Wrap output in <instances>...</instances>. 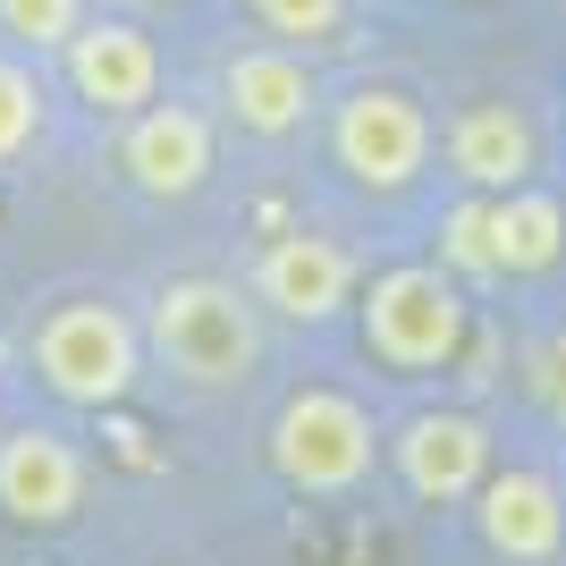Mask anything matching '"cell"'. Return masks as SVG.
<instances>
[{
    "label": "cell",
    "mask_w": 566,
    "mask_h": 566,
    "mask_svg": "<svg viewBox=\"0 0 566 566\" xmlns=\"http://www.w3.org/2000/svg\"><path fill=\"white\" fill-rule=\"evenodd\" d=\"M144 347L161 355V373H178L187 389H245L262 373V322L229 280H169L153 287L144 313Z\"/></svg>",
    "instance_id": "6da1fadb"
},
{
    "label": "cell",
    "mask_w": 566,
    "mask_h": 566,
    "mask_svg": "<svg viewBox=\"0 0 566 566\" xmlns=\"http://www.w3.org/2000/svg\"><path fill=\"white\" fill-rule=\"evenodd\" d=\"M34 373H43V389L60 406H118L127 389H136L144 373V338L136 322L118 305H102V296H69V305H51L43 322H34Z\"/></svg>",
    "instance_id": "7a4b0ae2"
},
{
    "label": "cell",
    "mask_w": 566,
    "mask_h": 566,
    "mask_svg": "<svg viewBox=\"0 0 566 566\" xmlns=\"http://www.w3.org/2000/svg\"><path fill=\"white\" fill-rule=\"evenodd\" d=\"M364 347L389 364V373H440L457 347H465V296L440 262H398L380 271L373 296H364Z\"/></svg>",
    "instance_id": "3957f363"
},
{
    "label": "cell",
    "mask_w": 566,
    "mask_h": 566,
    "mask_svg": "<svg viewBox=\"0 0 566 566\" xmlns=\"http://www.w3.org/2000/svg\"><path fill=\"white\" fill-rule=\"evenodd\" d=\"M373 457H380V431L347 389H296V398L280 406V423H271V465H280V482H296V491L338 499L373 473Z\"/></svg>",
    "instance_id": "277c9868"
},
{
    "label": "cell",
    "mask_w": 566,
    "mask_h": 566,
    "mask_svg": "<svg viewBox=\"0 0 566 566\" xmlns=\"http://www.w3.org/2000/svg\"><path fill=\"white\" fill-rule=\"evenodd\" d=\"M331 144H338V169L373 195H398L423 178V153H431V118L415 111V94L398 85H355L331 118Z\"/></svg>",
    "instance_id": "5b68a950"
},
{
    "label": "cell",
    "mask_w": 566,
    "mask_h": 566,
    "mask_svg": "<svg viewBox=\"0 0 566 566\" xmlns=\"http://www.w3.org/2000/svg\"><path fill=\"white\" fill-rule=\"evenodd\" d=\"M118 169H127V187L153 195V203H187V195L212 178V118L187 111V102L136 111L127 136H118Z\"/></svg>",
    "instance_id": "8992f818"
},
{
    "label": "cell",
    "mask_w": 566,
    "mask_h": 566,
    "mask_svg": "<svg viewBox=\"0 0 566 566\" xmlns=\"http://www.w3.org/2000/svg\"><path fill=\"white\" fill-rule=\"evenodd\" d=\"M76 507H85V457H76L69 431H43V423L0 431V516L51 533Z\"/></svg>",
    "instance_id": "52a82bcc"
},
{
    "label": "cell",
    "mask_w": 566,
    "mask_h": 566,
    "mask_svg": "<svg viewBox=\"0 0 566 566\" xmlns=\"http://www.w3.org/2000/svg\"><path fill=\"white\" fill-rule=\"evenodd\" d=\"M473 524H482V542H491L507 566H549L566 549V499H558V482L533 473V465L482 473V491H473Z\"/></svg>",
    "instance_id": "ba28073f"
},
{
    "label": "cell",
    "mask_w": 566,
    "mask_h": 566,
    "mask_svg": "<svg viewBox=\"0 0 566 566\" xmlns=\"http://www.w3.org/2000/svg\"><path fill=\"white\" fill-rule=\"evenodd\" d=\"M398 473L423 507H457V499H473L482 473H491V431L473 423V415H457V406L415 415V423L398 431Z\"/></svg>",
    "instance_id": "9c48e42d"
},
{
    "label": "cell",
    "mask_w": 566,
    "mask_h": 566,
    "mask_svg": "<svg viewBox=\"0 0 566 566\" xmlns=\"http://www.w3.org/2000/svg\"><path fill=\"white\" fill-rule=\"evenodd\" d=\"M254 296L280 322H331L338 305L355 296V262H347V245H331V237H271L262 245V262H254Z\"/></svg>",
    "instance_id": "30bf717a"
},
{
    "label": "cell",
    "mask_w": 566,
    "mask_h": 566,
    "mask_svg": "<svg viewBox=\"0 0 566 566\" xmlns=\"http://www.w3.org/2000/svg\"><path fill=\"white\" fill-rule=\"evenodd\" d=\"M60 51H69V85H76V102H94L102 118H136L144 102H153V76H161V60H153V43H144L127 18L76 25Z\"/></svg>",
    "instance_id": "8fae6325"
},
{
    "label": "cell",
    "mask_w": 566,
    "mask_h": 566,
    "mask_svg": "<svg viewBox=\"0 0 566 566\" xmlns=\"http://www.w3.org/2000/svg\"><path fill=\"white\" fill-rule=\"evenodd\" d=\"M449 161H457V178H465L473 195H516L524 178H533V161H542V144H533V118L524 111L473 102L449 127Z\"/></svg>",
    "instance_id": "7c38bea8"
},
{
    "label": "cell",
    "mask_w": 566,
    "mask_h": 566,
    "mask_svg": "<svg viewBox=\"0 0 566 566\" xmlns=\"http://www.w3.org/2000/svg\"><path fill=\"white\" fill-rule=\"evenodd\" d=\"M220 94H229V118L254 127V136H296L313 118V69L296 51H237L220 69Z\"/></svg>",
    "instance_id": "4fadbf2b"
},
{
    "label": "cell",
    "mask_w": 566,
    "mask_h": 566,
    "mask_svg": "<svg viewBox=\"0 0 566 566\" xmlns=\"http://www.w3.org/2000/svg\"><path fill=\"white\" fill-rule=\"evenodd\" d=\"M491 212H499V262H507V280H516V271H549V262L566 254L558 195L516 187V195H491Z\"/></svg>",
    "instance_id": "5bb4252c"
},
{
    "label": "cell",
    "mask_w": 566,
    "mask_h": 566,
    "mask_svg": "<svg viewBox=\"0 0 566 566\" xmlns=\"http://www.w3.org/2000/svg\"><path fill=\"white\" fill-rule=\"evenodd\" d=\"M440 262H449V280H507V262H499V212H491V195H465V203L440 220Z\"/></svg>",
    "instance_id": "9a60e30c"
},
{
    "label": "cell",
    "mask_w": 566,
    "mask_h": 566,
    "mask_svg": "<svg viewBox=\"0 0 566 566\" xmlns=\"http://www.w3.org/2000/svg\"><path fill=\"white\" fill-rule=\"evenodd\" d=\"M34 136H43V85H34V69L0 60V161H18Z\"/></svg>",
    "instance_id": "2e32d148"
},
{
    "label": "cell",
    "mask_w": 566,
    "mask_h": 566,
    "mask_svg": "<svg viewBox=\"0 0 566 566\" xmlns=\"http://www.w3.org/2000/svg\"><path fill=\"white\" fill-rule=\"evenodd\" d=\"M280 43H331L338 25H347V0H245Z\"/></svg>",
    "instance_id": "e0dca14e"
},
{
    "label": "cell",
    "mask_w": 566,
    "mask_h": 566,
    "mask_svg": "<svg viewBox=\"0 0 566 566\" xmlns=\"http://www.w3.org/2000/svg\"><path fill=\"white\" fill-rule=\"evenodd\" d=\"M0 25L34 51H60L76 25H85V0H0Z\"/></svg>",
    "instance_id": "ac0fdd59"
},
{
    "label": "cell",
    "mask_w": 566,
    "mask_h": 566,
    "mask_svg": "<svg viewBox=\"0 0 566 566\" xmlns=\"http://www.w3.org/2000/svg\"><path fill=\"white\" fill-rule=\"evenodd\" d=\"M533 398H542L549 423H566V331L533 347Z\"/></svg>",
    "instance_id": "d6986e66"
},
{
    "label": "cell",
    "mask_w": 566,
    "mask_h": 566,
    "mask_svg": "<svg viewBox=\"0 0 566 566\" xmlns=\"http://www.w3.org/2000/svg\"><path fill=\"white\" fill-rule=\"evenodd\" d=\"M127 9H153V0H127Z\"/></svg>",
    "instance_id": "ffe728a7"
}]
</instances>
